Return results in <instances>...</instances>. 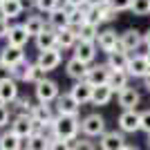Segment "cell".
I'll list each match as a JSON object with an SVG mask.
<instances>
[{
	"label": "cell",
	"instance_id": "obj_1",
	"mask_svg": "<svg viewBox=\"0 0 150 150\" xmlns=\"http://www.w3.org/2000/svg\"><path fill=\"white\" fill-rule=\"evenodd\" d=\"M52 130H54V137L56 139L76 141L79 139V130H81V121H79V117H61V114H56Z\"/></svg>",
	"mask_w": 150,
	"mask_h": 150
},
{
	"label": "cell",
	"instance_id": "obj_2",
	"mask_svg": "<svg viewBox=\"0 0 150 150\" xmlns=\"http://www.w3.org/2000/svg\"><path fill=\"white\" fill-rule=\"evenodd\" d=\"M29 117L34 119V123H36V132H43L45 128H50V125L54 123V119H56V114H54L50 103H38V105H34Z\"/></svg>",
	"mask_w": 150,
	"mask_h": 150
},
{
	"label": "cell",
	"instance_id": "obj_3",
	"mask_svg": "<svg viewBox=\"0 0 150 150\" xmlns=\"http://www.w3.org/2000/svg\"><path fill=\"white\" fill-rule=\"evenodd\" d=\"M81 132L83 134H85V137H103V134H105V119H103V117H101L99 112H92V114H88V117H85V119L81 121Z\"/></svg>",
	"mask_w": 150,
	"mask_h": 150
},
{
	"label": "cell",
	"instance_id": "obj_4",
	"mask_svg": "<svg viewBox=\"0 0 150 150\" xmlns=\"http://www.w3.org/2000/svg\"><path fill=\"white\" fill-rule=\"evenodd\" d=\"M9 130L16 132L20 139H29L31 134H36V123L31 119L29 114H18V117H13V121L9 123Z\"/></svg>",
	"mask_w": 150,
	"mask_h": 150
},
{
	"label": "cell",
	"instance_id": "obj_5",
	"mask_svg": "<svg viewBox=\"0 0 150 150\" xmlns=\"http://www.w3.org/2000/svg\"><path fill=\"white\" fill-rule=\"evenodd\" d=\"M34 92H36L38 103H52V101H56L58 96H61V92H58V83L50 81V79L40 81L36 88H34Z\"/></svg>",
	"mask_w": 150,
	"mask_h": 150
},
{
	"label": "cell",
	"instance_id": "obj_6",
	"mask_svg": "<svg viewBox=\"0 0 150 150\" xmlns=\"http://www.w3.org/2000/svg\"><path fill=\"white\" fill-rule=\"evenodd\" d=\"M117 125H119V130L123 132V134L125 132L141 130V112H137V110H123V112L119 114Z\"/></svg>",
	"mask_w": 150,
	"mask_h": 150
},
{
	"label": "cell",
	"instance_id": "obj_7",
	"mask_svg": "<svg viewBox=\"0 0 150 150\" xmlns=\"http://www.w3.org/2000/svg\"><path fill=\"white\" fill-rule=\"evenodd\" d=\"M128 76H134V79H146L150 74V63L144 54H134L130 56V63H128Z\"/></svg>",
	"mask_w": 150,
	"mask_h": 150
},
{
	"label": "cell",
	"instance_id": "obj_8",
	"mask_svg": "<svg viewBox=\"0 0 150 150\" xmlns=\"http://www.w3.org/2000/svg\"><path fill=\"white\" fill-rule=\"evenodd\" d=\"M112 74V69L108 67V63H99V65H92L88 72V79L85 81L92 85V88H99V85H108V79Z\"/></svg>",
	"mask_w": 150,
	"mask_h": 150
},
{
	"label": "cell",
	"instance_id": "obj_9",
	"mask_svg": "<svg viewBox=\"0 0 150 150\" xmlns=\"http://www.w3.org/2000/svg\"><path fill=\"white\" fill-rule=\"evenodd\" d=\"M119 43L123 52H137L144 45V34L139 29H125L123 34H119Z\"/></svg>",
	"mask_w": 150,
	"mask_h": 150
},
{
	"label": "cell",
	"instance_id": "obj_10",
	"mask_svg": "<svg viewBox=\"0 0 150 150\" xmlns=\"http://www.w3.org/2000/svg\"><path fill=\"white\" fill-rule=\"evenodd\" d=\"M125 146L128 144H125V137H123L121 130H110L99 139V148L101 150H123Z\"/></svg>",
	"mask_w": 150,
	"mask_h": 150
},
{
	"label": "cell",
	"instance_id": "obj_11",
	"mask_svg": "<svg viewBox=\"0 0 150 150\" xmlns=\"http://www.w3.org/2000/svg\"><path fill=\"white\" fill-rule=\"evenodd\" d=\"M63 56H61V50H47V52H38V58H36V65L38 67H43L45 72H52V69H56L61 65Z\"/></svg>",
	"mask_w": 150,
	"mask_h": 150
},
{
	"label": "cell",
	"instance_id": "obj_12",
	"mask_svg": "<svg viewBox=\"0 0 150 150\" xmlns=\"http://www.w3.org/2000/svg\"><path fill=\"white\" fill-rule=\"evenodd\" d=\"M96 45H99V50H101V52H105V54H112V52L121 50L119 36H117V31H114V29L101 31L99 38H96Z\"/></svg>",
	"mask_w": 150,
	"mask_h": 150
},
{
	"label": "cell",
	"instance_id": "obj_13",
	"mask_svg": "<svg viewBox=\"0 0 150 150\" xmlns=\"http://www.w3.org/2000/svg\"><path fill=\"white\" fill-rule=\"evenodd\" d=\"M92 92H94V88L90 85L88 81H76L74 85L69 88V94H72V99H74L79 105L92 103Z\"/></svg>",
	"mask_w": 150,
	"mask_h": 150
},
{
	"label": "cell",
	"instance_id": "obj_14",
	"mask_svg": "<svg viewBox=\"0 0 150 150\" xmlns=\"http://www.w3.org/2000/svg\"><path fill=\"white\" fill-rule=\"evenodd\" d=\"M79 110H81V105L72 99L69 92L61 94L56 99V114H61V117H79Z\"/></svg>",
	"mask_w": 150,
	"mask_h": 150
},
{
	"label": "cell",
	"instance_id": "obj_15",
	"mask_svg": "<svg viewBox=\"0 0 150 150\" xmlns=\"http://www.w3.org/2000/svg\"><path fill=\"white\" fill-rule=\"evenodd\" d=\"M25 61V52L23 47H13V45H5L0 52V63H5L7 67H16L18 63Z\"/></svg>",
	"mask_w": 150,
	"mask_h": 150
},
{
	"label": "cell",
	"instance_id": "obj_16",
	"mask_svg": "<svg viewBox=\"0 0 150 150\" xmlns=\"http://www.w3.org/2000/svg\"><path fill=\"white\" fill-rule=\"evenodd\" d=\"M56 47H58V31L47 25V29H45L40 36H36V50L47 52V50H56Z\"/></svg>",
	"mask_w": 150,
	"mask_h": 150
},
{
	"label": "cell",
	"instance_id": "obj_17",
	"mask_svg": "<svg viewBox=\"0 0 150 150\" xmlns=\"http://www.w3.org/2000/svg\"><path fill=\"white\" fill-rule=\"evenodd\" d=\"M65 72H67L69 79H74V83L76 81H85V79H88V72H90V65H85L83 61H79V58L72 56L67 61V65H65Z\"/></svg>",
	"mask_w": 150,
	"mask_h": 150
},
{
	"label": "cell",
	"instance_id": "obj_18",
	"mask_svg": "<svg viewBox=\"0 0 150 150\" xmlns=\"http://www.w3.org/2000/svg\"><path fill=\"white\" fill-rule=\"evenodd\" d=\"M117 101H119V105L123 110H137V105L141 103V94L134 88H125L117 94Z\"/></svg>",
	"mask_w": 150,
	"mask_h": 150
},
{
	"label": "cell",
	"instance_id": "obj_19",
	"mask_svg": "<svg viewBox=\"0 0 150 150\" xmlns=\"http://www.w3.org/2000/svg\"><path fill=\"white\" fill-rule=\"evenodd\" d=\"M74 58H79V61H83L85 65H90V63L96 58V43L79 40L76 47H74Z\"/></svg>",
	"mask_w": 150,
	"mask_h": 150
},
{
	"label": "cell",
	"instance_id": "obj_20",
	"mask_svg": "<svg viewBox=\"0 0 150 150\" xmlns=\"http://www.w3.org/2000/svg\"><path fill=\"white\" fill-rule=\"evenodd\" d=\"M16 99H18V81H13V79L2 81L0 83V103L11 105V103H16Z\"/></svg>",
	"mask_w": 150,
	"mask_h": 150
},
{
	"label": "cell",
	"instance_id": "obj_21",
	"mask_svg": "<svg viewBox=\"0 0 150 150\" xmlns=\"http://www.w3.org/2000/svg\"><path fill=\"white\" fill-rule=\"evenodd\" d=\"M25 9V2L23 0H2V5H0V16L5 20H13L18 18L20 13Z\"/></svg>",
	"mask_w": 150,
	"mask_h": 150
},
{
	"label": "cell",
	"instance_id": "obj_22",
	"mask_svg": "<svg viewBox=\"0 0 150 150\" xmlns=\"http://www.w3.org/2000/svg\"><path fill=\"white\" fill-rule=\"evenodd\" d=\"M128 63H130V54L123 52V50H117L112 54H108V67L112 69V72H125Z\"/></svg>",
	"mask_w": 150,
	"mask_h": 150
},
{
	"label": "cell",
	"instance_id": "obj_23",
	"mask_svg": "<svg viewBox=\"0 0 150 150\" xmlns=\"http://www.w3.org/2000/svg\"><path fill=\"white\" fill-rule=\"evenodd\" d=\"M0 150H25V139L11 130H5L0 134Z\"/></svg>",
	"mask_w": 150,
	"mask_h": 150
},
{
	"label": "cell",
	"instance_id": "obj_24",
	"mask_svg": "<svg viewBox=\"0 0 150 150\" xmlns=\"http://www.w3.org/2000/svg\"><path fill=\"white\" fill-rule=\"evenodd\" d=\"M27 40H29V34H27L25 25H13L7 34V45H13V47H25Z\"/></svg>",
	"mask_w": 150,
	"mask_h": 150
},
{
	"label": "cell",
	"instance_id": "obj_25",
	"mask_svg": "<svg viewBox=\"0 0 150 150\" xmlns=\"http://www.w3.org/2000/svg\"><path fill=\"white\" fill-rule=\"evenodd\" d=\"M76 43H79V34H76V29H72V27H67V29H61L58 31V50H74Z\"/></svg>",
	"mask_w": 150,
	"mask_h": 150
},
{
	"label": "cell",
	"instance_id": "obj_26",
	"mask_svg": "<svg viewBox=\"0 0 150 150\" xmlns=\"http://www.w3.org/2000/svg\"><path fill=\"white\" fill-rule=\"evenodd\" d=\"M50 27L52 29H67L69 27V18H67V7H61V9H56V11L50 13Z\"/></svg>",
	"mask_w": 150,
	"mask_h": 150
},
{
	"label": "cell",
	"instance_id": "obj_27",
	"mask_svg": "<svg viewBox=\"0 0 150 150\" xmlns=\"http://www.w3.org/2000/svg\"><path fill=\"white\" fill-rule=\"evenodd\" d=\"M50 144H52L50 137H45L43 132H36L25 141V150H50Z\"/></svg>",
	"mask_w": 150,
	"mask_h": 150
},
{
	"label": "cell",
	"instance_id": "obj_28",
	"mask_svg": "<svg viewBox=\"0 0 150 150\" xmlns=\"http://www.w3.org/2000/svg\"><path fill=\"white\" fill-rule=\"evenodd\" d=\"M128 72H112L110 74V79H108V88L112 90V92H117L119 94L121 90H125L128 88Z\"/></svg>",
	"mask_w": 150,
	"mask_h": 150
},
{
	"label": "cell",
	"instance_id": "obj_29",
	"mask_svg": "<svg viewBox=\"0 0 150 150\" xmlns=\"http://www.w3.org/2000/svg\"><path fill=\"white\" fill-rule=\"evenodd\" d=\"M25 29H27V34L29 36H40L47 27H45V20L40 18V16H27V20H25Z\"/></svg>",
	"mask_w": 150,
	"mask_h": 150
},
{
	"label": "cell",
	"instance_id": "obj_30",
	"mask_svg": "<svg viewBox=\"0 0 150 150\" xmlns=\"http://www.w3.org/2000/svg\"><path fill=\"white\" fill-rule=\"evenodd\" d=\"M112 90L108 88V85H99V88H94L92 92V105H108L110 99H112Z\"/></svg>",
	"mask_w": 150,
	"mask_h": 150
},
{
	"label": "cell",
	"instance_id": "obj_31",
	"mask_svg": "<svg viewBox=\"0 0 150 150\" xmlns=\"http://www.w3.org/2000/svg\"><path fill=\"white\" fill-rule=\"evenodd\" d=\"M79 34V40H88V43H96V38H99V25H92V23H85L83 27L76 29Z\"/></svg>",
	"mask_w": 150,
	"mask_h": 150
},
{
	"label": "cell",
	"instance_id": "obj_32",
	"mask_svg": "<svg viewBox=\"0 0 150 150\" xmlns=\"http://www.w3.org/2000/svg\"><path fill=\"white\" fill-rule=\"evenodd\" d=\"M34 5H36L38 11L52 13V11H56V9H61V7H65V2L63 0H34Z\"/></svg>",
	"mask_w": 150,
	"mask_h": 150
},
{
	"label": "cell",
	"instance_id": "obj_33",
	"mask_svg": "<svg viewBox=\"0 0 150 150\" xmlns=\"http://www.w3.org/2000/svg\"><path fill=\"white\" fill-rule=\"evenodd\" d=\"M45 74H47V72H45L43 67H38L36 63H31V65H29V69H27L25 81H27V83H34V85H38L40 81H45Z\"/></svg>",
	"mask_w": 150,
	"mask_h": 150
},
{
	"label": "cell",
	"instance_id": "obj_34",
	"mask_svg": "<svg viewBox=\"0 0 150 150\" xmlns=\"http://www.w3.org/2000/svg\"><path fill=\"white\" fill-rule=\"evenodd\" d=\"M67 18H69V27L72 29H79V27H83L88 23V18H85V13L81 9H69L67 7Z\"/></svg>",
	"mask_w": 150,
	"mask_h": 150
},
{
	"label": "cell",
	"instance_id": "obj_35",
	"mask_svg": "<svg viewBox=\"0 0 150 150\" xmlns=\"http://www.w3.org/2000/svg\"><path fill=\"white\" fill-rule=\"evenodd\" d=\"M130 11L134 16H148L150 13V0H132Z\"/></svg>",
	"mask_w": 150,
	"mask_h": 150
},
{
	"label": "cell",
	"instance_id": "obj_36",
	"mask_svg": "<svg viewBox=\"0 0 150 150\" xmlns=\"http://www.w3.org/2000/svg\"><path fill=\"white\" fill-rule=\"evenodd\" d=\"M29 65H31V63L25 58V61H23V63H18L16 67H11V69H13V81H25V76H27V69H29Z\"/></svg>",
	"mask_w": 150,
	"mask_h": 150
},
{
	"label": "cell",
	"instance_id": "obj_37",
	"mask_svg": "<svg viewBox=\"0 0 150 150\" xmlns=\"http://www.w3.org/2000/svg\"><path fill=\"white\" fill-rule=\"evenodd\" d=\"M72 150H96V148H94V144L88 141V139H76L74 144H72Z\"/></svg>",
	"mask_w": 150,
	"mask_h": 150
},
{
	"label": "cell",
	"instance_id": "obj_38",
	"mask_svg": "<svg viewBox=\"0 0 150 150\" xmlns=\"http://www.w3.org/2000/svg\"><path fill=\"white\" fill-rule=\"evenodd\" d=\"M110 5L117 9V13H119V11H128V9H130V7H132V0H112Z\"/></svg>",
	"mask_w": 150,
	"mask_h": 150
},
{
	"label": "cell",
	"instance_id": "obj_39",
	"mask_svg": "<svg viewBox=\"0 0 150 150\" xmlns=\"http://www.w3.org/2000/svg\"><path fill=\"white\" fill-rule=\"evenodd\" d=\"M50 150H72V144H69V141H63V139H54L50 144Z\"/></svg>",
	"mask_w": 150,
	"mask_h": 150
},
{
	"label": "cell",
	"instance_id": "obj_40",
	"mask_svg": "<svg viewBox=\"0 0 150 150\" xmlns=\"http://www.w3.org/2000/svg\"><path fill=\"white\" fill-rule=\"evenodd\" d=\"M9 79H13V69L7 67L5 63H0V83H2V81H9Z\"/></svg>",
	"mask_w": 150,
	"mask_h": 150
},
{
	"label": "cell",
	"instance_id": "obj_41",
	"mask_svg": "<svg viewBox=\"0 0 150 150\" xmlns=\"http://www.w3.org/2000/svg\"><path fill=\"white\" fill-rule=\"evenodd\" d=\"M141 130L146 134H150V110H144L141 112Z\"/></svg>",
	"mask_w": 150,
	"mask_h": 150
},
{
	"label": "cell",
	"instance_id": "obj_42",
	"mask_svg": "<svg viewBox=\"0 0 150 150\" xmlns=\"http://www.w3.org/2000/svg\"><path fill=\"white\" fill-rule=\"evenodd\" d=\"M5 125H9V108L0 103V128H5Z\"/></svg>",
	"mask_w": 150,
	"mask_h": 150
},
{
	"label": "cell",
	"instance_id": "obj_43",
	"mask_svg": "<svg viewBox=\"0 0 150 150\" xmlns=\"http://www.w3.org/2000/svg\"><path fill=\"white\" fill-rule=\"evenodd\" d=\"M9 20H5L2 16H0V38H7V34H9Z\"/></svg>",
	"mask_w": 150,
	"mask_h": 150
},
{
	"label": "cell",
	"instance_id": "obj_44",
	"mask_svg": "<svg viewBox=\"0 0 150 150\" xmlns=\"http://www.w3.org/2000/svg\"><path fill=\"white\" fill-rule=\"evenodd\" d=\"M63 2H65V7H69V9H79L85 0H63Z\"/></svg>",
	"mask_w": 150,
	"mask_h": 150
},
{
	"label": "cell",
	"instance_id": "obj_45",
	"mask_svg": "<svg viewBox=\"0 0 150 150\" xmlns=\"http://www.w3.org/2000/svg\"><path fill=\"white\" fill-rule=\"evenodd\" d=\"M144 45H146V47L150 50V29H148V31L144 34Z\"/></svg>",
	"mask_w": 150,
	"mask_h": 150
},
{
	"label": "cell",
	"instance_id": "obj_46",
	"mask_svg": "<svg viewBox=\"0 0 150 150\" xmlns=\"http://www.w3.org/2000/svg\"><path fill=\"white\" fill-rule=\"evenodd\" d=\"M144 88H146V90H148V92H150V74H148V76H146V79H144Z\"/></svg>",
	"mask_w": 150,
	"mask_h": 150
},
{
	"label": "cell",
	"instance_id": "obj_47",
	"mask_svg": "<svg viewBox=\"0 0 150 150\" xmlns=\"http://www.w3.org/2000/svg\"><path fill=\"white\" fill-rule=\"evenodd\" d=\"M123 150H139V146H132V144H128V146H125Z\"/></svg>",
	"mask_w": 150,
	"mask_h": 150
},
{
	"label": "cell",
	"instance_id": "obj_48",
	"mask_svg": "<svg viewBox=\"0 0 150 150\" xmlns=\"http://www.w3.org/2000/svg\"><path fill=\"white\" fill-rule=\"evenodd\" d=\"M112 0H99V5H110Z\"/></svg>",
	"mask_w": 150,
	"mask_h": 150
},
{
	"label": "cell",
	"instance_id": "obj_49",
	"mask_svg": "<svg viewBox=\"0 0 150 150\" xmlns=\"http://www.w3.org/2000/svg\"><path fill=\"white\" fill-rule=\"evenodd\" d=\"M146 146H148V150H150V134L146 137Z\"/></svg>",
	"mask_w": 150,
	"mask_h": 150
},
{
	"label": "cell",
	"instance_id": "obj_50",
	"mask_svg": "<svg viewBox=\"0 0 150 150\" xmlns=\"http://www.w3.org/2000/svg\"><path fill=\"white\" fill-rule=\"evenodd\" d=\"M144 56H146V58H148V63H150V50H148V52H146Z\"/></svg>",
	"mask_w": 150,
	"mask_h": 150
},
{
	"label": "cell",
	"instance_id": "obj_51",
	"mask_svg": "<svg viewBox=\"0 0 150 150\" xmlns=\"http://www.w3.org/2000/svg\"><path fill=\"white\" fill-rule=\"evenodd\" d=\"M0 5H2V0H0Z\"/></svg>",
	"mask_w": 150,
	"mask_h": 150
}]
</instances>
